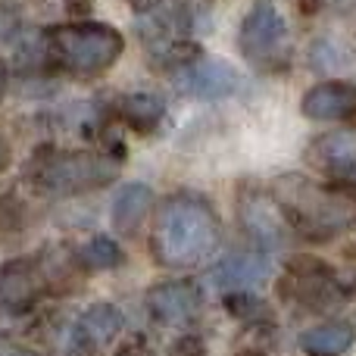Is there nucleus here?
Wrapping results in <instances>:
<instances>
[{"label": "nucleus", "instance_id": "nucleus-1", "mask_svg": "<svg viewBox=\"0 0 356 356\" xmlns=\"http://www.w3.org/2000/svg\"><path fill=\"white\" fill-rule=\"evenodd\" d=\"M222 241L219 216L203 197L172 194L160 203L150 228V253L163 269H197Z\"/></svg>", "mask_w": 356, "mask_h": 356}, {"label": "nucleus", "instance_id": "nucleus-2", "mask_svg": "<svg viewBox=\"0 0 356 356\" xmlns=\"http://www.w3.org/2000/svg\"><path fill=\"white\" fill-rule=\"evenodd\" d=\"M272 197L284 209L291 228L309 241H332L356 225V188L347 181L319 184L307 175H278Z\"/></svg>", "mask_w": 356, "mask_h": 356}, {"label": "nucleus", "instance_id": "nucleus-3", "mask_svg": "<svg viewBox=\"0 0 356 356\" xmlns=\"http://www.w3.org/2000/svg\"><path fill=\"white\" fill-rule=\"evenodd\" d=\"M119 160L110 154L91 150H54L44 147L25 166V181L50 197H75L85 191H97L116 181Z\"/></svg>", "mask_w": 356, "mask_h": 356}, {"label": "nucleus", "instance_id": "nucleus-4", "mask_svg": "<svg viewBox=\"0 0 356 356\" xmlns=\"http://www.w3.org/2000/svg\"><path fill=\"white\" fill-rule=\"evenodd\" d=\"M125 41L116 29L97 22L60 25L50 31L54 56L75 75H100L119 60Z\"/></svg>", "mask_w": 356, "mask_h": 356}, {"label": "nucleus", "instance_id": "nucleus-5", "mask_svg": "<svg viewBox=\"0 0 356 356\" xmlns=\"http://www.w3.org/2000/svg\"><path fill=\"white\" fill-rule=\"evenodd\" d=\"M278 291L303 307L325 313V309L350 300L356 291V275L347 269H334L316 257H294L288 259V272H284Z\"/></svg>", "mask_w": 356, "mask_h": 356}, {"label": "nucleus", "instance_id": "nucleus-6", "mask_svg": "<svg viewBox=\"0 0 356 356\" xmlns=\"http://www.w3.org/2000/svg\"><path fill=\"white\" fill-rule=\"evenodd\" d=\"M238 47L257 66H266L272 60H282L288 50V25L278 16V10L266 0H259L250 13H247L244 25L238 35Z\"/></svg>", "mask_w": 356, "mask_h": 356}, {"label": "nucleus", "instance_id": "nucleus-7", "mask_svg": "<svg viewBox=\"0 0 356 356\" xmlns=\"http://www.w3.org/2000/svg\"><path fill=\"white\" fill-rule=\"evenodd\" d=\"M144 309L150 319L160 325H184V322L197 319L203 309V291L191 278H166L147 288L144 294Z\"/></svg>", "mask_w": 356, "mask_h": 356}, {"label": "nucleus", "instance_id": "nucleus-8", "mask_svg": "<svg viewBox=\"0 0 356 356\" xmlns=\"http://www.w3.org/2000/svg\"><path fill=\"white\" fill-rule=\"evenodd\" d=\"M238 216H241L244 232L250 234L259 247H266V250L282 247L284 241H288V234L294 232L288 216H284V209L278 207V200L272 197V191L269 194H263V191H244L238 200Z\"/></svg>", "mask_w": 356, "mask_h": 356}, {"label": "nucleus", "instance_id": "nucleus-9", "mask_svg": "<svg viewBox=\"0 0 356 356\" xmlns=\"http://www.w3.org/2000/svg\"><path fill=\"white\" fill-rule=\"evenodd\" d=\"M238 69L225 60H197L188 63L181 72L175 75V88L184 97L197 100H219L238 91Z\"/></svg>", "mask_w": 356, "mask_h": 356}, {"label": "nucleus", "instance_id": "nucleus-10", "mask_svg": "<svg viewBox=\"0 0 356 356\" xmlns=\"http://www.w3.org/2000/svg\"><path fill=\"white\" fill-rule=\"evenodd\" d=\"M125 316L113 303H91L72 328V356H94L119 338Z\"/></svg>", "mask_w": 356, "mask_h": 356}, {"label": "nucleus", "instance_id": "nucleus-11", "mask_svg": "<svg viewBox=\"0 0 356 356\" xmlns=\"http://www.w3.org/2000/svg\"><path fill=\"white\" fill-rule=\"evenodd\" d=\"M47 294L38 257H16L0 266V303L13 309H35V303Z\"/></svg>", "mask_w": 356, "mask_h": 356}, {"label": "nucleus", "instance_id": "nucleus-12", "mask_svg": "<svg viewBox=\"0 0 356 356\" xmlns=\"http://www.w3.org/2000/svg\"><path fill=\"white\" fill-rule=\"evenodd\" d=\"M307 160L319 172L338 178V181H356V131L344 129L316 138L307 150Z\"/></svg>", "mask_w": 356, "mask_h": 356}, {"label": "nucleus", "instance_id": "nucleus-13", "mask_svg": "<svg viewBox=\"0 0 356 356\" xmlns=\"http://www.w3.org/2000/svg\"><path fill=\"white\" fill-rule=\"evenodd\" d=\"M38 269H41L47 294L63 297V294H72V291L81 288L88 266L79 250H72V247H66V244H50L38 253Z\"/></svg>", "mask_w": 356, "mask_h": 356}, {"label": "nucleus", "instance_id": "nucleus-14", "mask_svg": "<svg viewBox=\"0 0 356 356\" xmlns=\"http://www.w3.org/2000/svg\"><path fill=\"white\" fill-rule=\"evenodd\" d=\"M300 110L307 119H356V85L350 81H325L303 94Z\"/></svg>", "mask_w": 356, "mask_h": 356}, {"label": "nucleus", "instance_id": "nucleus-15", "mask_svg": "<svg viewBox=\"0 0 356 356\" xmlns=\"http://www.w3.org/2000/svg\"><path fill=\"white\" fill-rule=\"evenodd\" d=\"M269 275V259L257 250H244V253H232L225 257L213 272V282L219 284L225 294L232 291H250L259 282H266Z\"/></svg>", "mask_w": 356, "mask_h": 356}, {"label": "nucleus", "instance_id": "nucleus-16", "mask_svg": "<svg viewBox=\"0 0 356 356\" xmlns=\"http://www.w3.org/2000/svg\"><path fill=\"white\" fill-rule=\"evenodd\" d=\"M154 209V191L150 184H141V181H131V184H122L113 200V228L125 238L138 234L141 222L150 216Z\"/></svg>", "mask_w": 356, "mask_h": 356}, {"label": "nucleus", "instance_id": "nucleus-17", "mask_svg": "<svg viewBox=\"0 0 356 356\" xmlns=\"http://www.w3.org/2000/svg\"><path fill=\"white\" fill-rule=\"evenodd\" d=\"M356 344L350 322H319L300 334V350L307 356H347Z\"/></svg>", "mask_w": 356, "mask_h": 356}, {"label": "nucleus", "instance_id": "nucleus-18", "mask_svg": "<svg viewBox=\"0 0 356 356\" xmlns=\"http://www.w3.org/2000/svg\"><path fill=\"white\" fill-rule=\"evenodd\" d=\"M163 104L154 94H129L119 100V116L131 125L135 131H154L163 119Z\"/></svg>", "mask_w": 356, "mask_h": 356}, {"label": "nucleus", "instance_id": "nucleus-19", "mask_svg": "<svg viewBox=\"0 0 356 356\" xmlns=\"http://www.w3.org/2000/svg\"><path fill=\"white\" fill-rule=\"evenodd\" d=\"M225 309L244 325H259V322H272V309L263 297L250 294V291H232L225 294Z\"/></svg>", "mask_w": 356, "mask_h": 356}, {"label": "nucleus", "instance_id": "nucleus-20", "mask_svg": "<svg viewBox=\"0 0 356 356\" xmlns=\"http://www.w3.org/2000/svg\"><path fill=\"white\" fill-rule=\"evenodd\" d=\"M79 253H81V259H85V266L91 272L116 269V266H122V259H125L122 247H119L113 238H106V234H97V238H91Z\"/></svg>", "mask_w": 356, "mask_h": 356}, {"label": "nucleus", "instance_id": "nucleus-21", "mask_svg": "<svg viewBox=\"0 0 356 356\" xmlns=\"http://www.w3.org/2000/svg\"><path fill=\"white\" fill-rule=\"evenodd\" d=\"M38 328V313L35 309H13L0 303V338L3 341H19L29 332Z\"/></svg>", "mask_w": 356, "mask_h": 356}, {"label": "nucleus", "instance_id": "nucleus-22", "mask_svg": "<svg viewBox=\"0 0 356 356\" xmlns=\"http://www.w3.org/2000/svg\"><path fill=\"white\" fill-rule=\"evenodd\" d=\"M25 225V209L13 194H0V241L10 234L22 232Z\"/></svg>", "mask_w": 356, "mask_h": 356}, {"label": "nucleus", "instance_id": "nucleus-23", "mask_svg": "<svg viewBox=\"0 0 356 356\" xmlns=\"http://www.w3.org/2000/svg\"><path fill=\"white\" fill-rule=\"evenodd\" d=\"M169 356H207V344L197 334H184L169 347Z\"/></svg>", "mask_w": 356, "mask_h": 356}, {"label": "nucleus", "instance_id": "nucleus-24", "mask_svg": "<svg viewBox=\"0 0 356 356\" xmlns=\"http://www.w3.org/2000/svg\"><path fill=\"white\" fill-rule=\"evenodd\" d=\"M0 356H44V353L35 350V347L19 344V341H3L0 338Z\"/></svg>", "mask_w": 356, "mask_h": 356}, {"label": "nucleus", "instance_id": "nucleus-25", "mask_svg": "<svg viewBox=\"0 0 356 356\" xmlns=\"http://www.w3.org/2000/svg\"><path fill=\"white\" fill-rule=\"evenodd\" d=\"M113 356H154V350H150V347H144L141 341H129V344H122Z\"/></svg>", "mask_w": 356, "mask_h": 356}, {"label": "nucleus", "instance_id": "nucleus-26", "mask_svg": "<svg viewBox=\"0 0 356 356\" xmlns=\"http://www.w3.org/2000/svg\"><path fill=\"white\" fill-rule=\"evenodd\" d=\"M91 6H94V0H66V10L75 13V16H85Z\"/></svg>", "mask_w": 356, "mask_h": 356}, {"label": "nucleus", "instance_id": "nucleus-27", "mask_svg": "<svg viewBox=\"0 0 356 356\" xmlns=\"http://www.w3.org/2000/svg\"><path fill=\"white\" fill-rule=\"evenodd\" d=\"M131 6H135L138 13H147V10H154V6H160L163 0H129Z\"/></svg>", "mask_w": 356, "mask_h": 356}, {"label": "nucleus", "instance_id": "nucleus-28", "mask_svg": "<svg viewBox=\"0 0 356 356\" xmlns=\"http://www.w3.org/2000/svg\"><path fill=\"white\" fill-rule=\"evenodd\" d=\"M6 160H10V147H6V141L0 138V169L6 166Z\"/></svg>", "mask_w": 356, "mask_h": 356}, {"label": "nucleus", "instance_id": "nucleus-29", "mask_svg": "<svg viewBox=\"0 0 356 356\" xmlns=\"http://www.w3.org/2000/svg\"><path fill=\"white\" fill-rule=\"evenodd\" d=\"M0 94H3V69H0Z\"/></svg>", "mask_w": 356, "mask_h": 356}]
</instances>
